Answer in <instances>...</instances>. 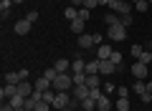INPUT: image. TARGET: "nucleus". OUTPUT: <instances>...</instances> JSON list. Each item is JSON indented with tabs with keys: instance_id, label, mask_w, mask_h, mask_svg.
Returning <instances> with one entry per match:
<instances>
[{
	"instance_id": "obj_41",
	"label": "nucleus",
	"mask_w": 152,
	"mask_h": 111,
	"mask_svg": "<svg viewBox=\"0 0 152 111\" xmlns=\"http://www.w3.org/2000/svg\"><path fill=\"white\" fill-rule=\"evenodd\" d=\"M99 5H107L109 8V5H112V0H99Z\"/></svg>"
},
{
	"instance_id": "obj_21",
	"label": "nucleus",
	"mask_w": 152,
	"mask_h": 111,
	"mask_svg": "<svg viewBox=\"0 0 152 111\" xmlns=\"http://www.w3.org/2000/svg\"><path fill=\"white\" fill-rule=\"evenodd\" d=\"M86 73H89V76L99 73V58H94V61H86Z\"/></svg>"
},
{
	"instance_id": "obj_45",
	"label": "nucleus",
	"mask_w": 152,
	"mask_h": 111,
	"mask_svg": "<svg viewBox=\"0 0 152 111\" xmlns=\"http://www.w3.org/2000/svg\"><path fill=\"white\" fill-rule=\"evenodd\" d=\"M13 3H23V0H13Z\"/></svg>"
},
{
	"instance_id": "obj_8",
	"label": "nucleus",
	"mask_w": 152,
	"mask_h": 111,
	"mask_svg": "<svg viewBox=\"0 0 152 111\" xmlns=\"http://www.w3.org/2000/svg\"><path fill=\"white\" fill-rule=\"evenodd\" d=\"M112 53H114V48L109 46V43H102V46H96V58H99V61L112 58Z\"/></svg>"
},
{
	"instance_id": "obj_23",
	"label": "nucleus",
	"mask_w": 152,
	"mask_h": 111,
	"mask_svg": "<svg viewBox=\"0 0 152 111\" xmlns=\"http://www.w3.org/2000/svg\"><path fill=\"white\" fill-rule=\"evenodd\" d=\"M81 109H84V111H94V109H96V101L89 96V99H84V101H81Z\"/></svg>"
},
{
	"instance_id": "obj_50",
	"label": "nucleus",
	"mask_w": 152,
	"mask_h": 111,
	"mask_svg": "<svg viewBox=\"0 0 152 111\" xmlns=\"http://www.w3.org/2000/svg\"><path fill=\"white\" fill-rule=\"evenodd\" d=\"M114 111H117V109H114Z\"/></svg>"
},
{
	"instance_id": "obj_9",
	"label": "nucleus",
	"mask_w": 152,
	"mask_h": 111,
	"mask_svg": "<svg viewBox=\"0 0 152 111\" xmlns=\"http://www.w3.org/2000/svg\"><path fill=\"white\" fill-rule=\"evenodd\" d=\"M33 86H36V91L46 94V91H51V89H53V81H51V78H46V76H41V78H36V83H33Z\"/></svg>"
},
{
	"instance_id": "obj_17",
	"label": "nucleus",
	"mask_w": 152,
	"mask_h": 111,
	"mask_svg": "<svg viewBox=\"0 0 152 111\" xmlns=\"http://www.w3.org/2000/svg\"><path fill=\"white\" fill-rule=\"evenodd\" d=\"M86 86H89V89H102V78H99V73H94V76L86 73Z\"/></svg>"
},
{
	"instance_id": "obj_16",
	"label": "nucleus",
	"mask_w": 152,
	"mask_h": 111,
	"mask_svg": "<svg viewBox=\"0 0 152 111\" xmlns=\"http://www.w3.org/2000/svg\"><path fill=\"white\" fill-rule=\"evenodd\" d=\"M96 111H112V101H109L107 94H104L102 99H96Z\"/></svg>"
},
{
	"instance_id": "obj_34",
	"label": "nucleus",
	"mask_w": 152,
	"mask_h": 111,
	"mask_svg": "<svg viewBox=\"0 0 152 111\" xmlns=\"http://www.w3.org/2000/svg\"><path fill=\"white\" fill-rule=\"evenodd\" d=\"M96 5H99V0H86V3H84V8H89V10H94Z\"/></svg>"
},
{
	"instance_id": "obj_3",
	"label": "nucleus",
	"mask_w": 152,
	"mask_h": 111,
	"mask_svg": "<svg viewBox=\"0 0 152 111\" xmlns=\"http://www.w3.org/2000/svg\"><path fill=\"white\" fill-rule=\"evenodd\" d=\"M107 38L109 41H124L127 38V28L124 25H109L107 28Z\"/></svg>"
},
{
	"instance_id": "obj_18",
	"label": "nucleus",
	"mask_w": 152,
	"mask_h": 111,
	"mask_svg": "<svg viewBox=\"0 0 152 111\" xmlns=\"http://www.w3.org/2000/svg\"><path fill=\"white\" fill-rule=\"evenodd\" d=\"M53 68L58 71V73H66V71L71 68V61H66V58H58V61L53 63Z\"/></svg>"
},
{
	"instance_id": "obj_44",
	"label": "nucleus",
	"mask_w": 152,
	"mask_h": 111,
	"mask_svg": "<svg viewBox=\"0 0 152 111\" xmlns=\"http://www.w3.org/2000/svg\"><path fill=\"white\" fill-rule=\"evenodd\" d=\"M114 3H119V0H112V5H114ZM112 5H109V8H112Z\"/></svg>"
},
{
	"instance_id": "obj_6",
	"label": "nucleus",
	"mask_w": 152,
	"mask_h": 111,
	"mask_svg": "<svg viewBox=\"0 0 152 111\" xmlns=\"http://www.w3.org/2000/svg\"><path fill=\"white\" fill-rule=\"evenodd\" d=\"M132 76L134 78H140V81H145L147 78V63H142V61H137V63H132Z\"/></svg>"
},
{
	"instance_id": "obj_26",
	"label": "nucleus",
	"mask_w": 152,
	"mask_h": 111,
	"mask_svg": "<svg viewBox=\"0 0 152 111\" xmlns=\"http://www.w3.org/2000/svg\"><path fill=\"white\" fill-rule=\"evenodd\" d=\"M134 10H140V13H147V10H150V0H140V3L134 5Z\"/></svg>"
},
{
	"instance_id": "obj_46",
	"label": "nucleus",
	"mask_w": 152,
	"mask_h": 111,
	"mask_svg": "<svg viewBox=\"0 0 152 111\" xmlns=\"http://www.w3.org/2000/svg\"><path fill=\"white\" fill-rule=\"evenodd\" d=\"M147 48H150V51H152V43H150V46H147Z\"/></svg>"
},
{
	"instance_id": "obj_28",
	"label": "nucleus",
	"mask_w": 152,
	"mask_h": 111,
	"mask_svg": "<svg viewBox=\"0 0 152 111\" xmlns=\"http://www.w3.org/2000/svg\"><path fill=\"white\" fill-rule=\"evenodd\" d=\"M86 83V73H74V86H84Z\"/></svg>"
},
{
	"instance_id": "obj_27",
	"label": "nucleus",
	"mask_w": 152,
	"mask_h": 111,
	"mask_svg": "<svg viewBox=\"0 0 152 111\" xmlns=\"http://www.w3.org/2000/svg\"><path fill=\"white\" fill-rule=\"evenodd\" d=\"M51 109H53V106H51V104H48L46 99H43V101H38V104H36V111H51Z\"/></svg>"
},
{
	"instance_id": "obj_39",
	"label": "nucleus",
	"mask_w": 152,
	"mask_h": 111,
	"mask_svg": "<svg viewBox=\"0 0 152 111\" xmlns=\"http://www.w3.org/2000/svg\"><path fill=\"white\" fill-rule=\"evenodd\" d=\"M18 76H20V81H28V68H20V71H18Z\"/></svg>"
},
{
	"instance_id": "obj_35",
	"label": "nucleus",
	"mask_w": 152,
	"mask_h": 111,
	"mask_svg": "<svg viewBox=\"0 0 152 111\" xmlns=\"http://www.w3.org/2000/svg\"><path fill=\"white\" fill-rule=\"evenodd\" d=\"M117 94H119L122 99H127V94H129V91H127V86H117Z\"/></svg>"
},
{
	"instance_id": "obj_48",
	"label": "nucleus",
	"mask_w": 152,
	"mask_h": 111,
	"mask_svg": "<svg viewBox=\"0 0 152 111\" xmlns=\"http://www.w3.org/2000/svg\"><path fill=\"white\" fill-rule=\"evenodd\" d=\"M150 5H152V0H150Z\"/></svg>"
},
{
	"instance_id": "obj_14",
	"label": "nucleus",
	"mask_w": 152,
	"mask_h": 111,
	"mask_svg": "<svg viewBox=\"0 0 152 111\" xmlns=\"http://www.w3.org/2000/svg\"><path fill=\"white\" fill-rule=\"evenodd\" d=\"M71 71H74V73H86V61L79 56L76 61H71Z\"/></svg>"
},
{
	"instance_id": "obj_36",
	"label": "nucleus",
	"mask_w": 152,
	"mask_h": 111,
	"mask_svg": "<svg viewBox=\"0 0 152 111\" xmlns=\"http://www.w3.org/2000/svg\"><path fill=\"white\" fill-rule=\"evenodd\" d=\"M0 111H15V106H13L10 101H3V109H0Z\"/></svg>"
},
{
	"instance_id": "obj_15",
	"label": "nucleus",
	"mask_w": 152,
	"mask_h": 111,
	"mask_svg": "<svg viewBox=\"0 0 152 111\" xmlns=\"http://www.w3.org/2000/svg\"><path fill=\"white\" fill-rule=\"evenodd\" d=\"M84 28H86V20H81V18H76V20H71V30L76 33V36H84Z\"/></svg>"
},
{
	"instance_id": "obj_30",
	"label": "nucleus",
	"mask_w": 152,
	"mask_h": 111,
	"mask_svg": "<svg viewBox=\"0 0 152 111\" xmlns=\"http://www.w3.org/2000/svg\"><path fill=\"white\" fill-rule=\"evenodd\" d=\"M119 25L129 28V25H132V15H119Z\"/></svg>"
},
{
	"instance_id": "obj_22",
	"label": "nucleus",
	"mask_w": 152,
	"mask_h": 111,
	"mask_svg": "<svg viewBox=\"0 0 152 111\" xmlns=\"http://www.w3.org/2000/svg\"><path fill=\"white\" fill-rule=\"evenodd\" d=\"M114 109H117V111H129V99H122V96H119L117 104H114Z\"/></svg>"
},
{
	"instance_id": "obj_40",
	"label": "nucleus",
	"mask_w": 152,
	"mask_h": 111,
	"mask_svg": "<svg viewBox=\"0 0 152 111\" xmlns=\"http://www.w3.org/2000/svg\"><path fill=\"white\" fill-rule=\"evenodd\" d=\"M84 3H86V0H71V5H74V8H84Z\"/></svg>"
},
{
	"instance_id": "obj_38",
	"label": "nucleus",
	"mask_w": 152,
	"mask_h": 111,
	"mask_svg": "<svg viewBox=\"0 0 152 111\" xmlns=\"http://www.w3.org/2000/svg\"><path fill=\"white\" fill-rule=\"evenodd\" d=\"M112 61H114L117 66H119V63H122V53H117V51H114V53H112Z\"/></svg>"
},
{
	"instance_id": "obj_5",
	"label": "nucleus",
	"mask_w": 152,
	"mask_h": 111,
	"mask_svg": "<svg viewBox=\"0 0 152 111\" xmlns=\"http://www.w3.org/2000/svg\"><path fill=\"white\" fill-rule=\"evenodd\" d=\"M112 73H117V63L112 58L99 61V76H112Z\"/></svg>"
},
{
	"instance_id": "obj_19",
	"label": "nucleus",
	"mask_w": 152,
	"mask_h": 111,
	"mask_svg": "<svg viewBox=\"0 0 152 111\" xmlns=\"http://www.w3.org/2000/svg\"><path fill=\"white\" fill-rule=\"evenodd\" d=\"M104 23H107V28L109 25H119V15H117L114 10H109L107 15H104Z\"/></svg>"
},
{
	"instance_id": "obj_12",
	"label": "nucleus",
	"mask_w": 152,
	"mask_h": 111,
	"mask_svg": "<svg viewBox=\"0 0 152 111\" xmlns=\"http://www.w3.org/2000/svg\"><path fill=\"white\" fill-rule=\"evenodd\" d=\"M31 28H33V23L26 20V18L15 23V33H18V36H28V33H31Z\"/></svg>"
},
{
	"instance_id": "obj_1",
	"label": "nucleus",
	"mask_w": 152,
	"mask_h": 111,
	"mask_svg": "<svg viewBox=\"0 0 152 111\" xmlns=\"http://www.w3.org/2000/svg\"><path fill=\"white\" fill-rule=\"evenodd\" d=\"M71 89H74V76L58 73L53 78V91H71Z\"/></svg>"
},
{
	"instance_id": "obj_47",
	"label": "nucleus",
	"mask_w": 152,
	"mask_h": 111,
	"mask_svg": "<svg viewBox=\"0 0 152 111\" xmlns=\"http://www.w3.org/2000/svg\"><path fill=\"white\" fill-rule=\"evenodd\" d=\"M15 111H26V109H15Z\"/></svg>"
},
{
	"instance_id": "obj_25",
	"label": "nucleus",
	"mask_w": 152,
	"mask_h": 111,
	"mask_svg": "<svg viewBox=\"0 0 152 111\" xmlns=\"http://www.w3.org/2000/svg\"><path fill=\"white\" fill-rule=\"evenodd\" d=\"M10 5H13V0H0V13H3V18L8 15V10H10Z\"/></svg>"
},
{
	"instance_id": "obj_31",
	"label": "nucleus",
	"mask_w": 152,
	"mask_h": 111,
	"mask_svg": "<svg viewBox=\"0 0 152 111\" xmlns=\"http://www.w3.org/2000/svg\"><path fill=\"white\" fill-rule=\"evenodd\" d=\"M89 15H91L89 8H79V18H81V20H89Z\"/></svg>"
},
{
	"instance_id": "obj_11",
	"label": "nucleus",
	"mask_w": 152,
	"mask_h": 111,
	"mask_svg": "<svg viewBox=\"0 0 152 111\" xmlns=\"http://www.w3.org/2000/svg\"><path fill=\"white\" fill-rule=\"evenodd\" d=\"M15 94H18V86H13V83H5L3 89H0V96H3V101H10Z\"/></svg>"
},
{
	"instance_id": "obj_37",
	"label": "nucleus",
	"mask_w": 152,
	"mask_h": 111,
	"mask_svg": "<svg viewBox=\"0 0 152 111\" xmlns=\"http://www.w3.org/2000/svg\"><path fill=\"white\" fill-rule=\"evenodd\" d=\"M26 20H31V23H36V20H38V13H36V10H31V13H28V15H26Z\"/></svg>"
},
{
	"instance_id": "obj_2",
	"label": "nucleus",
	"mask_w": 152,
	"mask_h": 111,
	"mask_svg": "<svg viewBox=\"0 0 152 111\" xmlns=\"http://www.w3.org/2000/svg\"><path fill=\"white\" fill-rule=\"evenodd\" d=\"M69 104H71V91H56V99L51 106L56 111H64V109H69Z\"/></svg>"
},
{
	"instance_id": "obj_43",
	"label": "nucleus",
	"mask_w": 152,
	"mask_h": 111,
	"mask_svg": "<svg viewBox=\"0 0 152 111\" xmlns=\"http://www.w3.org/2000/svg\"><path fill=\"white\" fill-rule=\"evenodd\" d=\"M129 3H132V5H137V3H140V0H129Z\"/></svg>"
},
{
	"instance_id": "obj_20",
	"label": "nucleus",
	"mask_w": 152,
	"mask_h": 111,
	"mask_svg": "<svg viewBox=\"0 0 152 111\" xmlns=\"http://www.w3.org/2000/svg\"><path fill=\"white\" fill-rule=\"evenodd\" d=\"M64 15H66V20H76V18H79V8H74V5H69V8H66V10H64Z\"/></svg>"
},
{
	"instance_id": "obj_29",
	"label": "nucleus",
	"mask_w": 152,
	"mask_h": 111,
	"mask_svg": "<svg viewBox=\"0 0 152 111\" xmlns=\"http://www.w3.org/2000/svg\"><path fill=\"white\" fill-rule=\"evenodd\" d=\"M142 51H145L142 46H132V48H129V56H134V58H140V56H142Z\"/></svg>"
},
{
	"instance_id": "obj_13",
	"label": "nucleus",
	"mask_w": 152,
	"mask_h": 111,
	"mask_svg": "<svg viewBox=\"0 0 152 111\" xmlns=\"http://www.w3.org/2000/svg\"><path fill=\"white\" fill-rule=\"evenodd\" d=\"M96 46V41H94V36H79V48H84V51H89V48H94Z\"/></svg>"
},
{
	"instance_id": "obj_4",
	"label": "nucleus",
	"mask_w": 152,
	"mask_h": 111,
	"mask_svg": "<svg viewBox=\"0 0 152 111\" xmlns=\"http://www.w3.org/2000/svg\"><path fill=\"white\" fill-rule=\"evenodd\" d=\"M109 10H114L117 15H132V3L129 0H119V3H114Z\"/></svg>"
},
{
	"instance_id": "obj_24",
	"label": "nucleus",
	"mask_w": 152,
	"mask_h": 111,
	"mask_svg": "<svg viewBox=\"0 0 152 111\" xmlns=\"http://www.w3.org/2000/svg\"><path fill=\"white\" fill-rule=\"evenodd\" d=\"M137 61H142V63L150 66V63H152V51H150V48H145V51H142V56H140Z\"/></svg>"
},
{
	"instance_id": "obj_32",
	"label": "nucleus",
	"mask_w": 152,
	"mask_h": 111,
	"mask_svg": "<svg viewBox=\"0 0 152 111\" xmlns=\"http://www.w3.org/2000/svg\"><path fill=\"white\" fill-rule=\"evenodd\" d=\"M102 91H104V94H114V91H117V86H114L112 81H107V83H104V89H102Z\"/></svg>"
},
{
	"instance_id": "obj_10",
	"label": "nucleus",
	"mask_w": 152,
	"mask_h": 111,
	"mask_svg": "<svg viewBox=\"0 0 152 111\" xmlns=\"http://www.w3.org/2000/svg\"><path fill=\"white\" fill-rule=\"evenodd\" d=\"M132 89H134V94H140V99H142V101H150V99H152V96L147 94V83H145V81H140V78H137Z\"/></svg>"
},
{
	"instance_id": "obj_7",
	"label": "nucleus",
	"mask_w": 152,
	"mask_h": 111,
	"mask_svg": "<svg viewBox=\"0 0 152 111\" xmlns=\"http://www.w3.org/2000/svg\"><path fill=\"white\" fill-rule=\"evenodd\" d=\"M89 94H91V89H89L86 83H84V86H74V89H71V96H74V99H79V101L89 99Z\"/></svg>"
},
{
	"instance_id": "obj_33",
	"label": "nucleus",
	"mask_w": 152,
	"mask_h": 111,
	"mask_svg": "<svg viewBox=\"0 0 152 111\" xmlns=\"http://www.w3.org/2000/svg\"><path fill=\"white\" fill-rule=\"evenodd\" d=\"M43 76H46V78H51V81H53L56 76H58V71H56V68H46V73H43Z\"/></svg>"
},
{
	"instance_id": "obj_42",
	"label": "nucleus",
	"mask_w": 152,
	"mask_h": 111,
	"mask_svg": "<svg viewBox=\"0 0 152 111\" xmlns=\"http://www.w3.org/2000/svg\"><path fill=\"white\" fill-rule=\"evenodd\" d=\"M147 94L152 96V81H147Z\"/></svg>"
},
{
	"instance_id": "obj_49",
	"label": "nucleus",
	"mask_w": 152,
	"mask_h": 111,
	"mask_svg": "<svg viewBox=\"0 0 152 111\" xmlns=\"http://www.w3.org/2000/svg\"><path fill=\"white\" fill-rule=\"evenodd\" d=\"M150 30H152V25H150Z\"/></svg>"
}]
</instances>
